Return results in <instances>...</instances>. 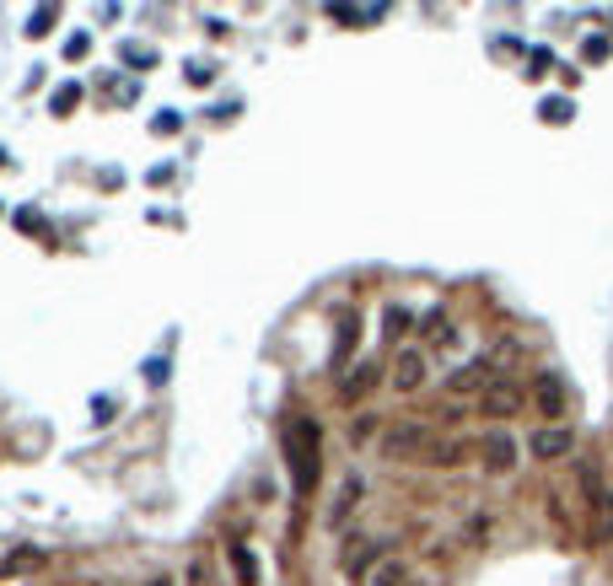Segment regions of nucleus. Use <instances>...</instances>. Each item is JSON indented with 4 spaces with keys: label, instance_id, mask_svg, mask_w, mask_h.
I'll return each instance as SVG.
<instances>
[{
    "label": "nucleus",
    "instance_id": "obj_1",
    "mask_svg": "<svg viewBox=\"0 0 613 586\" xmlns=\"http://www.w3.org/2000/svg\"><path fill=\"white\" fill-rule=\"evenodd\" d=\"M286 469H291L296 500H312L317 495V479H323V425L312 414H296L286 425Z\"/></svg>",
    "mask_w": 613,
    "mask_h": 586
},
{
    "label": "nucleus",
    "instance_id": "obj_2",
    "mask_svg": "<svg viewBox=\"0 0 613 586\" xmlns=\"http://www.w3.org/2000/svg\"><path fill=\"white\" fill-rule=\"evenodd\" d=\"M377 447H382V458H426L430 447H436V436H430L426 419H393L377 436Z\"/></svg>",
    "mask_w": 613,
    "mask_h": 586
},
{
    "label": "nucleus",
    "instance_id": "obj_3",
    "mask_svg": "<svg viewBox=\"0 0 613 586\" xmlns=\"http://www.w3.org/2000/svg\"><path fill=\"white\" fill-rule=\"evenodd\" d=\"M581 484H587V500H592V528L603 543H613V484H603L598 463H581Z\"/></svg>",
    "mask_w": 613,
    "mask_h": 586
},
{
    "label": "nucleus",
    "instance_id": "obj_4",
    "mask_svg": "<svg viewBox=\"0 0 613 586\" xmlns=\"http://www.w3.org/2000/svg\"><path fill=\"white\" fill-rule=\"evenodd\" d=\"M522 404H528V393H522V382H511V377H495L490 388L479 393V414H485V419H511Z\"/></svg>",
    "mask_w": 613,
    "mask_h": 586
},
{
    "label": "nucleus",
    "instance_id": "obj_5",
    "mask_svg": "<svg viewBox=\"0 0 613 586\" xmlns=\"http://www.w3.org/2000/svg\"><path fill=\"white\" fill-rule=\"evenodd\" d=\"M528 452H533L538 463H559V458L576 452V430H570V425H538V430L528 436Z\"/></svg>",
    "mask_w": 613,
    "mask_h": 586
},
{
    "label": "nucleus",
    "instance_id": "obj_6",
    "mask_svg": "<svg viewBox=\"0 0 613 586\" xmlns=\"http://www.w3.org/2000/svg\"><path fill=\"white\" fill-rule=\"evenodd\" d=\"M387 371H393L387 382H393L398 393H415V388L430 377V355L420 350V345H404V350L393 355V366H387Z\"/></svg>",
    "mask_w": 613,
    "mask_h": 586
},
{
    "label": "nucleus",
    "instance_id": "obj_7",
    "mask_svg": "<svg viewBox=\"0 0 613 586\" xmlns=\"http://www.w3.org/2000/svg\"><path fill=\"white\" fill-rule=\"evenodd\" d=\"M495 377H506V371H495V355H479V360H468L447 377V393H485Z\"/></svg>",
    "mask_w": 613,
    "mask_h": 586
},
{
    "label": "nucleus",
    "instance_id": "obj_8",
    "mask_svg": "<svg viewBox=\"0 0 613 586\" xmlns=\"http://www.w3.org/2000/svg\"><path fill=\"white\" fill-rule=\"evenodd\" d=\"M377 382H382V360H356L350 371H339V399L345 404H361Z\"/></svg>",
    "mask_w": 613,
    "mask_h": 586
},
{
    "label": "nucleus",
    "instance_id": "obj_9",
    "mask_svg": "<svg viewBox=\"0 0 613 586\" xmlns=\"http://www.w3.org/2000/svg\"><path fill=\"white\" fill-rule=\"evenodd\" d=\"M361 495H367V479H361V473H345V484H339V495H334V506H328V528H345V522L356 517Z\"/></svg>",
    "mask_w": 613,
    "mask_h": 586
},
{
    "label": "nucleus",
    "instance_id": "obj_10",
    "mask_svg": "<svg viewBox=\"0 0 613 586\" xmlns=\"http://www.w3.org/2000/svg\"><path fill=\"white\" fill-rule=\"evenodd\" d=\"M479 452H485V469H490V473H511V469H517V441H511V430H490V436L479 441Z\"/></svg>",
    "mask_w": 613,
    "mask_h": 586
},
{
    "label": "nucleus",
    "instance_id": "obj_11",
    "mask_svg": "<svg viewBox=\"0 0 613 586\" xmlns=\"http://www.w3.org/2000/svg\"><path fill=\"white\" fill-rule=\"evenodd\" d=\"M533 404H538V414H549V419L565 414V382H559V371H538L533 377Z\"/></svg>",
    "mask_w": 613,
    "mask_h": 586
},
{
    "label": "nucleus",
    "instance_id": "obj_12",
    "mask_svg": "<svg viewBox=\"0 0 613 586\" xmlns=\"http://www.w3.org/2000/svg\"><path fill=\"white\" fill-rule=\"evenodd\" d=\"M382 560H387V554H382V543H371V538H350V543H345V571H350V576H367V565L377 571Z\"/></svg>",
    "mask_w": 613,
    "mask_h": 586
},
{
    "label": "nucleus",
    "instance_id": "obj_13",
    "mask_svg": "<svg viewBox=\"0 0 613 586\" xmlns=\"http://www.w3.org/2000/svg\"><path fill=\"white\" fill-rule=\"evenodd\" d=\"M420 334H426L430 350H457V328H452V318H447V312H426Z\"/></svg>",
    "mask_w": 613,
    "mask_h": 586
},
{
    "label": "nucleus",
    "instance_id": "obj_14",
    "mask_svg": "<svg viewBox=\"0 0 613 586\" xmlns=\"http://www.w3.org/2000/svg\"><path fill=\"white\" fill-rule=\"evenodd\" d=\"M356 339H361V318H356V312H345V318H339V350H334V366H350Z\"/></svg>",
    "mask_w": 613,
    "mask_h": 586
},
{
    "label": "nucleus",
    "instance_id": "obj_15",
    "mask_svg": "<svg viewBox=\"0 0 613 586\" xmlns=\"http://www.w3.org/2000/svg\"><path fill=\"white\" fill-rule=\"evenodd\" d=\"M226 560H232V571H237V581L243 586H258V560L247 554L243 543H226Z\"/></svg>",
    "mask_w": 613,
    "mask_h": 586
},
{
    "label": "nucleus",
    "instance_id": "obj_16",
    "mask_svg": "<svg viewBox=\"0 0 613 586\" xmlns=\"http://www.w3.org/2000/svg\"><path fill=\"white\" fill-rule=\"evenodd\" d=\"M404 581H409V571H404V560H393V554L367 576V586H404Z\"/></svg>",
    "mask_w": 613,
    "mask_h": 586
},
{
    "label": "nucleus",
    "instance_id": "obj_17",
    "mask_svg": "<svg viewBox=\"0 0 613 586\" xmlns=\"http://www.w3.org/2000/svg\"><path fill=\"white\" fill-rule=\"evenodd\" d=\"M426 463H436V469H452V463H463V441H436L426 452Z\"/></svg>",
    "mask_w": 613,
    "mask_h": 586
},
{
    "label": "nucleus",
    "instance_id": "obj_18",
    "mask_svg": "<svg viewBox=\"0 0 613 586\" xmlns=\"http://www.w3.org/2000/svg\"><path fill=\"white\" fill-rule=\"evenodd\" d=\"M328 16H334V22H377L382 5H328Z\"/></svg>",
    "mask_w": 613,
    "mask_h": 586
},
{
    "label": "nucleus",
    "instance_id": "obj_19",
    "mask_svg": "<svg viewBox=\"0 0 613 586\" xmlns=\"http://www.w3.org/2000/svg\"><path fill=\"white\" fill-rule=\"evenodd\" d=\"M49 22H55V5H38V11H33V22H27V27H33V33H49Z\"/></svg>",
    "mask_w": 613,
    "mask_h": 586
},
{
    "label": "nucleus",
    "instance_id": "obj_20",
    "mask_svg": "<svg viewBox=\"0 0 613 586\" xmlns=\"http://www.w3.org/2000/svg\"><path fill=\"white\" fill-rule=\"evenodd\" d=\"M75 97H81V92H75V86H60V92H55V114H65V108H70V103H75Z\"/></svg>",
    "mask_w": 613,
    "mask_h": 586
},
{
    "label": "nucleus",
    "instance_id": "obj_21",
    "mask_svg": "<svg viewBox=\"0 0 613 586\" xmlns=\"http://www.w3.org/2000/svg\"><path fill=\"white\" fill-rule=\"evenodd\" d=\"M404 323H409V312H398V307H393V312H387V334H404Z\"/></svg>",
    "mask_w": 613,
    "mask_h": 586
},
{
    "label": "nucleus",
    "instance_id": "obj_22",
    "mask_svg": "<svg viewBox=\"0 0 613 586\" xmlns=\"http://www.w3.org/2000/svg\"><path fill=\"white\" fill-rule=\"evenodd\" d=\"M544 118H554V124H559V118H570V103H544Z\"/></svg>",
    "mask_w": 613,
    "mask_h": 586
},
{
    "label": "nucleus",
    "instance_id": "obj_23",
    "mask_svg": "<svg viewBox=\"0 0 613 586\" xmlns=\"http://www.w3.org/2000/svg\"><path fill=\"white\" fill-rule=\"evenodd\" d=\"M146 586H173V576H156V581H146Z\"/></svg>",
    "mask_w": 613,
    "mask_h": 586
}]
</instances>
